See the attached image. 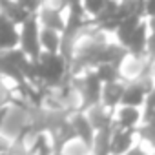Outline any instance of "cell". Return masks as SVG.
Instances as JSON below:
<instances>
[{"mask_svg": "<svg viewBox=\"0 0 155 155\" xmlns=\"http://www.w3.org/2000/svg\"><path fill=\"white\" fill-rule=\"evenodd\" d=\"M38 31H40V24L37 15H31L28 20H24L18 26V48L29 58H37L42 53L38 42Z\"/></svg>", "mask_w": 155, "mask_h": 155, "instance_id": "1", "label": "cell"}, {"mask_svg": "<svg viewBox=\"0 0 155 155\" xmlns=\"http://www.w3.org/2000/svg\"><path fill=\"white\" fill-rule=\"evenodd\" d=\"M37 18H38L40 28H49V29H55V31H60V33L64 29L66 18L62 17V11L55 6H42L37 11Z\"/></svg>", "mask_w": 155, "mask_h": 155, "instance_id": "2", "label": "cell"}, {"mask_svg": "<svg viewBox=\"0 0 155 155\" xmlns=\"http://www.w3.org/2000/svg\"><path fill=\"white\" fill-rule=\"evenodd\" d=\"M146 42H148L146 24L140 22V24L120 42V46H122V48H128L130 53H133V55H140L142 51H146Z\"/></svg>", "mask_w": 155, "mask_h": 155, "instance_id": "3", "label": "cell"}, {"mask_svg": "<svg viewBox=\"0 0 155 155\" xmlns=\"http://www.w3.org/2000/svg\"><path fill=\"white\" fill-rule=\"evenodd\" d=\"M0 13H2L8 20H11L15 26H20L24 20H28L31 17V13L22 8L15 0H0Z\"/></svg>", "mask_w": 155, "mask_h": 155, "instance_id": "4", "label": "cell"}, {"mask_svg": "<svg viewBox=\"0 0 155 155\" xmlns=\"http://www.w3.org/2000/svg\"><path fill=\"white\" fill-rule=\"evenodd\" d=\"M38 42H40V49L46 53H60V46H62V33L49 29V28H40L38 31Z\"/></svg>", "mask_w": 155, "mask_h": 155, "instance_id": "5", "label": "cell"}, {"mask_svg": "<svg viewBox=\"0 0 155 155\" xmlns=\"http://www.w3.org/2000/svg\"><path fill=\"white\" fill-rule=\"evenodd\" d=\"M122 91H124V86L120 82H117V81L102 84V90H101V102H102V106H110L111 108L117 102H120Z\"/></svg>", "mask_w": 155, "mask_h": 155, "instance_id": "6", "label": "cell"}, {"mask_svg": "<svg viewBox=\"0 0 155 155\" xmlns=\"http://www.w3.org/2000/svg\"><path fill=\"white\" fill-rule=\"evenodd\" d=\"M144 97H146V91L139 84H131L130 88H124L120 102L126 104V106H139L144 101Z\"/></svg>", "mask_w": 155, "mask_h": 155, "instance_id": "7", "label": "cell"}, {"mask_svg": "<svg viewBox=\"0 0 155 155\" xmlns=\"http://www.w3.org/2000/svg\"><path fill=\"white\" fill-rule=\"evenodd\" d=\"M95 75L99 77V81L102 84L113 82V81H117V77H119V66L111 64V62H101V64H97Z\"/></svg>", "mask_w": 155, "mask_h": 155, "instance_id": "8", "label": "cell"}, {"mask_svg": "<svg viewBox=\"0 0 155 155\" xmlns=\"http://www.w3.org/2000/svg\"><path fill=\"white\" fill-rule=\"evenodd\" d=\"M139 120V111L135 110V106H126L119 111V124L122 128H131L133 124H137Z\"/></svg>", "mask_w": 155, "mask_h": 155, "instance_id": "9", "label": "cell"}, {"mask_svg": "<svg viewBox=\"0 0 155 155\" xmlns=\"http://www.w3.org/2000/svg\"><path fill=\"white\" fill-rule=\"evenodd\" d=\"M106 2H108V0H81V4H82L86 15H90L93 18L102 11V8L106 6Z\"/></svg>", "mask_w": 155, "mask_h": 155, "instance_id": "10", "label": "cell"}, {"mask_svg": "<svg viewBox=\"0 0 155 155\" xmlns=\"http://www.w3.org/2000/svg\"><path fill=\"white\" fill-rule=\"evenodd\" d=\"M15 2H18L22 8H26L31 15H37V11L42 8L44 0H15Z\"/></svg>", "mask_w": 155, "mask_h": 155, "instance_id": "11", "label": "cell"}, {"mask_svg": "<svg viewBox=\"0 0 155 155\" xmlns=\"http://www.w3.org/2000/svg\"><path fill=\"white\" fill-rule=\"evenodd\" d=\"M142 15H148V17H153L155 15V0H144Z\"/></svg>", "mask_w": 155, "mask_h": 155, "instance_id": "12", "label": "cell"}, {"mask_svg": "<svg viewBox=\"0 0 155 155\" xmlns=\"http://www.w3.org/2000/svg\"><path fill=\"white\" fill-rule=\"evenodd\" d=\"M146 48H148V51L155 57V31L151 33V37H148V42H146Z\"/></svg>", "mask_w": 155, "mask_h": 155, "instance_id": "13", "label": "cell"}, {"mask_svg": "<svg viewBox=\"0 0 155 155\" xmlns=\"http://www.w3.org/2000/svg\"><path fill=\"white\" fill-rule=\"evenodd\" d=\"M146 95H148V99H146L148 101V106L150 108H155V88H151Z\"/></svg>", "mask_w": 155, "mask_h": 155, "instance_id": "14", "label": "cell"}, {"mask_svg": "<svg viewBox=\"0 0 155 155\" xmlns=\"http://www.w3.org/2000/svg\"><path fill=\"white\" fill-rule=\"evenodd\" d=\"M128 155H142V153H140L139 150H133V151H131V153H128Z\"/></svg>", "mask_w": 155, "mask_h": 155, "instance_id": "15", "label": "cell"}, {"mask_svg": "<svg viewBox=\"0 0 155 155\" xmlns=\"http://www.w3.org/2000/svg\"><path fill=\"white\" fill-rule=\"evenodd\" d=\"M0 155H11L9 151H0Z\"/></svg>", "mask_w": 155, "mask_h": 155, "instance_id": "16", "label": "cell"}]
</instances>
